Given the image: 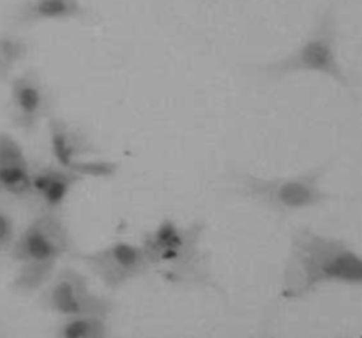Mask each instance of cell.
Segmentation results:
<instances>
[{"label": "cell", "instance_id": "6da1fadb", "mask_svg": "<svg viewBox=\"0 0 362 338\" xmlns=\"http://www.w3.org/2000/svg\"><path fill=\"white\" fill-rule=\"evenodd\" d=\"M362 287L361 254L345 240L300 227L290 241L281 298L304 300L324 286Z\"/></svg>", "mask_w": 362, "mask_h": 338}, {"label": "cell", "instance_id": "7a4b0ae2", "mask_svg": "<svg viewBox=\"0 0 362 338\" xmlns=\"http://www.w3.org/2000/svg\"><path fill=\"white\" fill-rule=\"evenodd\" d=\"M74 254L76 248L62 211L35 209L9 250V257L16 264L11 291L20 296L39 293L57 271V264Z\"/></svg>", "mask_w": 362, "mask_h": 338}, {"label": "cell", "instance_id": "3957f363", "mask_svg": "<svg viewBox=\"0 0 362 338\" xmlns=\"http://www.w3.org/2000/svg\"><path fill=\"white\" fill-rule=\"evenodd\" d=\"M205 229L204 220H194L187 225H179L172 218L161 220L156 229L141 236V248L151 271L172 286L216 287L209 255L202 250Z\"/></svg>", "mask_w": 362, "mask_h": 338}, {"label": "cell", "instance_id": "277c9868", "mask_svg": "<svg viewBox=\"0 0 362 338\" xmlns=\"http://www.w3.org/2000/svg\"><path fill=\"white\" fill-rule=\"evenodd\" d=\"M331 162L322 163L308 172L286 177H258L250 172H232L230 184L239 197L255 202L276 215H292L318 208L332 201V195L324 191L322 179Z\"/></svg>", "mask_w": 362, "mask_h": 338}, {"label": "cell", "instance_id": "5b68a950", "mask_svg": "<svg viewBox=\"0 0 362 338\" xmlns=\"http://www.w3.org/2000/svg\"><path fill=\"white\" fill-rule=\"evenodd\" d=\"M338 41L339 32L336 7L327 6L318 14L310 34L296 50L278 60L253 66V69L274 80L297 73H320L354 94L352 80L339 62Z\"/></svg>", "mask_w": 362, "mask_h": 338}, {"label": "cell", "instance_id": "8992f818", "mask_svg": "<svg viewBox=\"0 0 362 338\" xmlns=\"http://www.w3.org/2000/svg\"><path fill=\"white\" fill-rule=\"evenodd\" d=\"M39 305L42 310L59 317L80 314H113L115 305L110 298L101 296L90 289L87 276L71 266H64L39 291Z\"/></svg>", "mask_w": 362, "mask_h": 338}, {"label": "cell", "instance_id": "52a82bcc", "mask_svg": "<svg viewBox=\"0 0 362 338\" xmlns=\"http://www.w3.org/2000/svg\"><path fill=\"white\" fill-rule=\"evenodd\" d=\"M48 138L49 151L57 165L78 172L80 176L103 177L108 179L113 177L119 170V165L113 162H88L87 156L98 154V147L94 142L87 137L83 130L73 126L60 117H49L48 119Z\"/></svg>", "mask_w": 362, "mask_h": 338}, {"label": "cell", "instance_id": "ba28073f", "mask_svg": "<svg viewBox=\"0 0 362 338\" xmlns=\"http://www.w3.org/2000/svg\"><path fill=\"white\" fill-rule=\"evenodd\" d=\"M73 257L110 291L120 289L151 271L141 244L138 247L127 241H115L94 252H76Z\"/></svg>", "mask_w": 362, "mask_h": 338}, {"label": "cell", "instance_id": "9c48e42d", "mask_svg": "<svg viewBox=\"0 0 362 338\" xmlns=\"http://www.w3.org/2000/svg\"><path fill=\"white\" fill-rule=\"evenodd\" d=\"M7 119L14 130L32 135L52 117L53 94L37 69L21 71L7 80Z\"/></svg>", "mask_w": 362, "mask_h": 338}, {"label": "cell", "instance_id": "30bf717a", "mask_svg": "<svg viewBox=\"0 0 362 338\" xmlns=\"http://www.w3.org/2000/svg\"><path fill=\"white\" fill-rule=\"evenodd\" d=\"M48 21L94 23L95 16L81 0H20L9 11L7 23L14 32Z\"/></svg>", "mask_w": 362, "mask_h": 338}, {"label": "cell", "instance_id": "8fae6325", "mask_svg": "<svg viewBox=\"0 0 362 338\" xmlns=\"http://www.w3.org/2000/svg\"><path fill=\"white\" fill-rule=\"evenodd\" d=\"M0 195L32 205V169L20 142L0 131Z\"/></svg>", "mask_w": 362, "mask_h": 338}, {"label": "cell", "instance_id": "7c38bea8", "mask_svg": "<svg viewBox=\"0 0 362 338\" xmlns=\"http://www.w3.org/2000/svg\"><path fill=\"white\" fill-rule=\"evenodd\" d=\"M83 176L60 165H42L32 170V205L46 211H62L67 198Z\"/></svg>", "mask_w": 362, "mask_h": 338}, {"label": "cell", "instance_id": "4fadbf2b", "mask_svg": "<svg viewBox=\"0 0 362 338\" xmlns=\"http://www.w3.org/2000/svg\"><path fill=\"white\" fill-rule=\"evenodd\" d=\"M53 335L59 338H106L110 337V322L106 315H69L60 317Z\"/></svg>", "mask_w": 362, "mask_h": 338}, {"label": "cell", "instance_id": "5bb4252c", "mask_svg": "<svg viewBox=\"0 0 362 338\" xmlns=\"http://www.w3.org/2000/svg\"><path fill=\"white\" fill-rule=\"evenodd\" d=\"M30 45L14 30L0 32V81L6 84L13 77L14 67L27 59Z\"/></svg>", "mask_w": 362, "mask_h": 338}, {"label": "cell", "instance_id": "9a60e30c", "mask_svg": "<svg viewBox=\"0 0 362 338\" xmlns=\"http://www.w3.org/2000/svg\"><path fill=\"white\" fill-rule=\"evenodd\" d=\"M16 220L11 215L9 209L0 205V259L4 255H9L11 247H13L14 240H16Z\"/></svg>", "mask_w": 362, "mask_h": 338}]
</instances>
